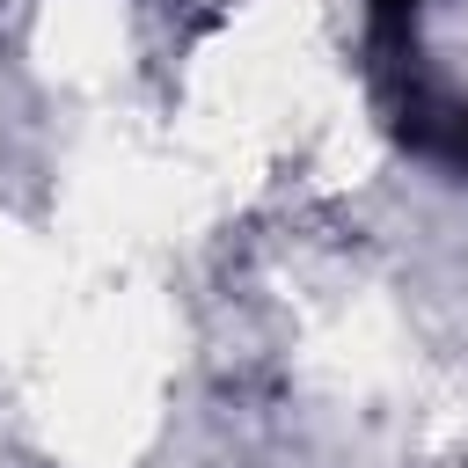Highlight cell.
I'll use <instances>...</instances> for the list:
<instances>
[{"mask_svg":"<svg viewBox=\"0 0 468 468\" xmlns=\"http://www.w3.org/2000/svg\"><path fill=\"white\" fill-rule=\"evenodd\" d=\"M417 7H424V0H366V15H373V29H380L388 44H402V37H410V22H417Z\"/></svg>","mask_w":468,"mask_h":468,"instance_id":"6da1fadb","label":"cell"}]
</instances>
